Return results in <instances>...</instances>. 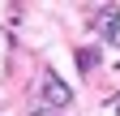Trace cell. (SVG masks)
Returning <instances> with one entry per match:
<instances>
[{
    "mask_svg": "<svg viewBox=\"0 0 120 116\" xmlns=\"http://www.w3.org/2000/svg\"><path fill=\"white\" fill-rule=\"evenodd\" d=\"M99 13H103V17H99L103 22V35L116 39V30H120V9H99Z\"/></svg>",
    "mask_w": 120,
    "mask_h": 116,
    "instance_id": "7a4b0ae2",
    "label": "cell"
},
{
    "mask_svg": "<svg viewBox=\"0 0 120 116\" xmlns=\"http://www.w3.org/2000/svg\"><path fill=\"white\" fill-rule=\"evenodd\" d=\"M43 99H47L52 108H69V103H73V95H69V86L60 82L56 73H47V82H43Z\"/></svg>",
    "mask_w": 120,
    "mask_h": 116,
    "instance_id": "6da1fadb",
    "label": "cell"
}]
</instances>
